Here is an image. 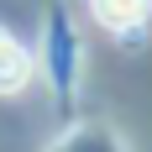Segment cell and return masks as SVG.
I'll return each instance as SVG.
<instances>
[{
	"mask_svg": "<svg viewBox=\"0 0 152 152\" xmlns=\"http://www.w3.org/2000/svg\"><path fill=\"white\" fill-rule=\"evenodd\" d=\"M89 11L105 31H137L152 16V0H89Z\"/></svg>",
	"mask_w": 152,
	"mask_h": 152,
	"instance_id": "obj_2",
	"label": "cell"
},
{
	"mask_svg": "<svg viewBox=\"0 0 152 152\" xmlns=\"http://www.w3.org/2000/svg\"><path fill=\"white\" fill-rule=\"evenodd\" d=\"M31 68H37L31 53L0 26V94H21V89H26V79H31Z\"/></svg>",
	"mask_w": 152,
	"mask_h": 152,
	"instance_id": "obj_1",
	"label": "cell"
}]
</instances>
